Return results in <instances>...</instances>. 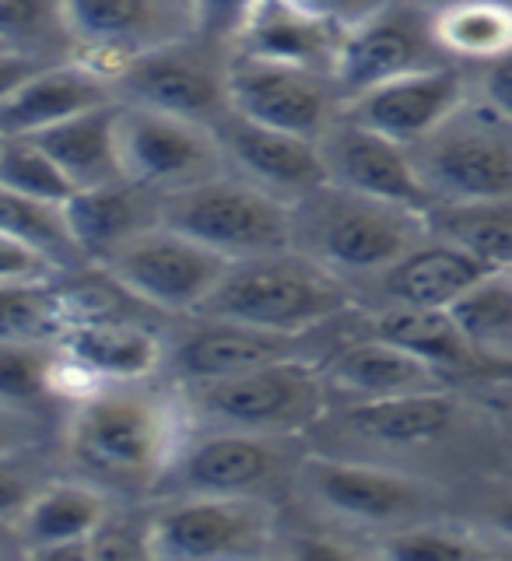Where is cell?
<instances>
[{
    "label": "cell",
    "instance_id": "cell-27",
    "mask_svg": "<svg viewBox=\"0 0 512 561\" xmlns=\"http://www.w3.org/2000/svg\"><path fill=\"white\" fill-rule=\"evenodd\" d=\"M32 140L64 172L70 190H92L123 180L116 145V99L53 123V127L32 134Z\"/></svg>",
    "mask_w": 512,
    "mask_h": 561
},
{
    "label": "cell",
    "instance_id": "cell-19",
    "mask_svg": "<svg viewBox=\"0 0 512 561\" xmlns=\"http://www.w3.org/2000/svg\"><path fill=\"white\" fill-rule=\"evenodd\" d=\"M316 151H320L323 180L333 186L411 207L421 210V215L432 204L411 165L408 148L362 127L344 113L333 116L330 127L316 137Z\"/></svg>",
    "mask_w": 512,
    "mask_h": 561
},
{
    "label": "cell",
    "instance_id": "cell-10",
    "mask_svg": "<svg viewBox=\"0 0 512 561\" xmlns=\"http://www.w3.org/2000/svg\"><path fill=\"white\" fill-rule=\"evenodd\" d=\"M408 154L432 204L512 197V116L470 95Z\"/></svg>",
    "mask_w": 512,
    "mask_h": 561
},
{
    "label": "cell",
    "instance_id": "cell-28",
    "mask_svg": "<svg viewBox=\"0 0 512 561\" xmlns=\"http://www.w3.org/2000/svg\"><path fill=\"white\" fill-rule=\"evenodd\" d=\"M509 530L460 513L400 526L373 543V558L390 561H485L509 558Z\"/></svg>",
    "mask_w": 512,
    "mask_h": 561
},
{
    "label": "cell",
    "instance_id": "cell-9",
    "mask_svg": "<svg viewBox=\"0 0 512 561\" xmlns=\"http://www.w3.org/2000/svg\"><path fill=\"white\" fill-rule=\"evenodd\" d=\"M158 221L201 242L221 260H242L292 245V210L232 172L158 197Z\"/></svg>",
    "mask_w": 512,
    "mask_h": 561
},
{
    "label": "cell",
    "instance_id": "cell-24",
    "mask_svg": "<svg viewBox=\"0 0 512 561\" xmlns=\"http://www.w3.org/2000/svg\"><path fill=\"white\" fill-rule=\"evenodd\" d=\"M113 102L110 81L78 60L43 64L0 99V137H32L67 116Z\"/></svg>",
    "mask_w": 512,
    "mask_h": 561
},
{
    "label": "cell",
    "instance_id": "cell-16",
    "mask_svg": "<svg viewBox=\"0 0 512 561\" xmlns=\"http://www.w3.org/2000/svg\"><path fill=\"white\" fill-rule=\"evenodd\" d=\"M70 60L113 81L116 70L172 39L193 32L186 0H64Z\"/></svg>",
    "mask_w": 512,
    "mask_h": 561
},
{
    "label": "cell",
    "instance_id": "cell-26",
    "mask_svg": "<svg viewBox=\"0 0 512 561\" xmlns=\"http://www.w3.org/2000/svg\"><path fill=\"white\" fill-rule=\"evenodd\" d=\"M338 43H341V32L320 22V18L298 11L288 0H263V4L246 18V25L239 28L228 53L330 75L333 57H338Z\"/></svg>",
    "mask_w": 512,
    "mask_h": 561
},
{
    "label": "cell",
    "instance_id": "cell-35",
    "mask_svg": "<svg viewBox=\"0 0 512 561\" xmlns=\"http://www.w3.org/2000/svg\"><path fill=\"white\" fill-rule=\"evenodd\" d=\"M0 190L49 207H60L75 193L32 137H0Z\"/></svg>",
    "mask_w": 512,
    "mask_h": 561
},
{
    "label": "cell",
    "instance_id": "cell-38",
    "mask_svg": "<svg viewBox=\"0 0 512 561\" xmlns=\"http://www.w3.org/2000/svg\"><path fill=\"white\" fill-rule=\"evenodd\" d=\"M60 470L57 443L53 446H32L18 453H0V523H11L29 495L39 488L49 473Z\"/></svg>",
    "mask_w": 512,
    "mask_h": 561
},
{
    "label": "cell",
    "instance_id": "cell-4",
    "mask_svg": "<svg viewBox=\"0 0 512 561\" xmlns=\"http://www.w3.org/2000/svg\"><path fill=\"white\" fill-rule=\"evenodd\" d=\"M292 250L320 263L344 288L386 267L425 236V215L320 183L292 207Z\"/></svg>",
    "mask_w": 512,
    "mask_h": 561
},
{
    "label": "cell",
    "instance_id": "cell-29",
    "mask_svg": "<svg viewBox=\"0 0 512 561\" xmlns=\"http://www.w3.org/2000/svg\"><path fill=\"white\" fill-rule=\"evenodd\" d=\"M425 228L485 263L488 271L512 267V197L429 204Z\"/></svg>",
    "mask_w": 512,
    "mask_h": 561
},
{
    "label": "cell",
    "instance_id": "cell-20",
    "mask_svg": "<svg viewBox=\"0 0 512 561\" xmlns=\"http://www.w3.org/2000/svg\"><path fill=\"white\" fill-rule=\"evenodd\" d=\"M485 271V263L425 228V236L376 274L351 285L348 295L359 309H446Z\"/></svg>",
    "mask_w": 512,
    "mask_h": 561
},
{
    "label": "cell",
    "instance_id": "cell-39",
    "mask_svg": "<svg viewBox=\"0 0 512 561\" xmlns=\"http://www.w3.org/2000/svg\"><path fill=\"white\" fill-rule=\"evenodd\" d=\"M186 4H190L193 35L228 49L239 35V28L246 25V18H250L263 0H186Z\"/></svg>",
    "mask_w": 512,
    "mask_h": 561
},
{
    "label": "cell",
    "instance_id": "cell-22",
    "mask_svg": "<svg viewBox=\"0 0 512 561\" xmlns=\"http://www.w3.org/2000/svg\"><path fill=\"white\" fill-rule=\"evenodd\" d=\"M464 99L467 70L443 64L368 88V92L348 99L341 113L383 134L386 140H397L400 148H411L421 137H429L450 113L460 110Z\"/></svg>",
    "mask_w": 512,
    "mask_h": 561
},
{
    "label": "cell",
    "instance_id": "cell-44",
    "mask_svg": "<svg viewBox=\"0 0 512 561\" xmlns=\"http://www.w3.org/2000/svg\"><path fill=\"white\" fill-rule=\"evenodd\" d=\"M0 558H22V551H18V540L11 534V523H0Z\"/></svg>",
    "mask_w": 512,
    "mask_h": 561
},
{
    "label": "cell",
    "instance_id": "cell-40",
    "mask_svg": "<svg viewBox=\"0 0 512 561\" xmlns=\"http://www.w3.org/2000/svg\"><path fill=\"white\" fill-rule=\"evenodd\" d=\"M64 274L43 250L32 242L18 239L11 232H0V285H14V280H46Z\"/></svg>",
    "mask_w": 512,
    "mask_h": 561
},
{
    "label": "cell",
    "instance_id": "cell-36",
    "mask_svg": "<svg viewBox=\"0 0 512 561\" xmlns=\"http://www.w3.org/2000/svg\"><path fill=\"white\" fill-rule=\"evenodd\" d=\"M0 232H11L18 239L32 242L35 250H43L60 271L84 267L78 250H75V242H70V236H67L60 207L35 204V201L14 197V193L0 190Z\"/></svg>",
    "mask_w": 512,
    "mask_h": 561
},
{
    "label": "cell",
    "instance_id": "cell-37",
    "mask_svg": "<svg viewBox=\"0 0 512 561\" xmlns=\"http://www.w3.org/2000/svg\"><path fill=\"white\" fill-rule=\"evenodd\" d=\"M88 558L105 561H148V499L145 502H113L110 513L88 537Z\"/></svg>",
    "mask_w": 512,
    "mask_h": 561
},
{
    "label": "cell",
    "instance_id": "cell-46",
    "mask_svg": "<svg viewBox=\"0 0 512 561\" xmlns=\"http://www.w3.org/2000/svg\"><path fill=\"white\" fill-rule=\"evenodd\" d=\"M0 53H8V49H4V46H0Z\"/></svg>",
    "mask_w": 512,
    "mask_h": 561
},
{
    "label": "cell",
    "instance_id": "cell-42",
    "mask_svg": "<svg viewBox=\"0 0 512 561\" xmlns=\"http://www.w3.org/2000/svg\"><path fill=\"white\" fill-rule=\"evenodd\" d=\"M298 11H306L312 18H320V22L333 25L338 32H348L355 28L359 22H365L368 14H376L386 0H288Z\"/></svg>",
    "mask_w": 512,
    "mask_h": 561
},
{
    "label": "cell",
    "instance_id": "cell-7",
    "mask_svg": "<svg viewBox=\"0 0 512 561\" xmlns=\"http://www.w3.org/2000/svg\"><path fill=\"white\" fill-rule=\"evenodd\" d=\"M306 453V438L250 435L221 428H193L172 463L158 478L151 499L162 495H218L268 499L285 505L292 473Z\"/></svg>",
    "mask_w": 512,
    "mask_h": 561
},
{
    "label": "cell",
    "instance_id": "cell-17",
    "mask_svg": "<svg viewBox=\"0 0 512 561\" xmlns=\"http://www.w3.org/2000/svg\"><path fill=\"white\" fill-rule=\"evenodd\" d=\"M225 95L232 113L303 140H316L341 113L330 75L236 53H228Z\"/></svg>",
    "mask_w": 512,
    "mask_h": 561
},
{
    "label": "cell",
    "instance_id": "cell-34",
    "mask_svg": "<svg viewBox=\"0 0 512 561\" xmlns=\"http://www.w3.org/2000/svg\"><path fill=\"white\" fill-rule=\"evenodd\" d=\"M57 277L0 285V341L4 344L57 341V333L64 330V316H67Z\"/></svg>",
    "mask_w": 512,
    "mask_h": 561
},
{
    "label": "cell",
    "instance_id": "cell-12",
    "mask_svg": "<svg viewBox=\"0 0 512 561\" xmlns=\"http://www.w3.org/2000/svg\"><path fill=\"white\" fill-rule=\"evenodd\" d=\"M225 263L228 260L204 250L190 236L155 221L137 236L123 239L95 267H102L120 288H127L137 302H145L158 316L183 320L201 309L211 288L218 285Z\"/></svg>",
    "mask_w": 512,
    "mask_h": 561
},
{
    "label": "cell",
    "instance_id": "cell-6",
    "mask_svg": "<svg viewBox=\"0 0 512 561\" xmlns=\"http://www.w3.org/2000/svg\"><path fill=\"white\" fill-rule=\"evenodd\" d=\"M193 428L306 438L330 393L312 358H285L207 382H175Z\"/></svg>",
    "mask_w": 512,
    "mask_h": 561
},
{
    "label": "cell",
    "instance_id": "cell-18",
    "mask_svg": "<svg viewBox=\"0 0 512 561\" xmlns=\"http://www.w3.org/2000/svg\"><path fill=\"white\" fill-rule=\"evenodd\" d=\"M316 365H320V376L327 382L330 403H362L429 390H456L432 365L408 355V351L390 341L365 333L355 320V306H351V320L344 333L330 344V351Z\"/></svg>",
    "mask_w": 512,
    "mask_h": 561
},
{
    "label": "cell",
    "instance_id": "cell-15",
    "mask_svg": "<svg viewBox=\"0 0 512 561\" xmlns=\"http://www.w3.org/2000/svg\"><path fill=\"white\" fill-rule=\"evenodd\" d=\"M443 64L450 60L435 43L432 14L408 4V0H386L376 14H368L355 28L341 32L330 81L344 105L348 99H355L383 81Z\"/></svg>",
    "mask_w": 512,
    "mask_h": 561
},
{
    "label": "cell",
    "instance_id": "cell-31",
    "mask_svg": "<svg viewBox=\"0 0 512 561\" xmlns=\"http://www.w3.org/2000/svg\"><path fill=\"white\" fill-rule=\"evenodd\" d=\"M439 49L456 67L499 60L512 46V14L505 0H456L432 14Z\"/></svg>",
    "mask_w": 512,
    "mask_h": 561
},
{
    "label": "cell",
    "instance_id": "cell-8",
    "mask_svg": "<svg viewBox=\"0 0 512 561\" xmlns=\"http://www.w3.org/2000/svg\"><path fill=\"white\" fill-rule=\"evenodd\" d=\"M285 505L268 499L162 495L148 499V551L158 561L277 558Z\"/></svg>",
    "mask_w": 512,
    "mask_h": 561
},
{
    "label": "cell",
    "instance_id": "cell-14",
    "mask_svg": "<svg viewBox=\"0 0 512 561\" xmlns=\"http://www.w3.org/2000/svg\"><path fill=\"white\" fill-rule=\"evenodd\" d=\"M116 145L123 180L155 197L225 172L211 127L148 105L116 102Z\"/></svg>",
    "mask_w": 512,
    "mask_h": 561
},
{
    "label": "cell",
    "instance_id": "cell-43",
    "mask_svg": "<svg viewBox=\"0 0 512 561\" xmlns=\"http://www.w3.org/2000/svg\"><path fill=\"white\" fill-rule=\"evenodd\" d=\"M35 67H43V64H35V60H25V57H18V53H0V99L11 95L18 84H22Z\"/></svg>",
    "mask_w": 512,
    "mask_h": 561
},
{
    "label": "cell",
    "instance_id": "cell-2",
    "mask_svg": "<svg viewBox=\"0 0 512 561\" xmlns=\"http://www.w3.org/2000/svg\"><path fill=\"white\" fill-rule=\"evenodd\" d=\"M190 432L183 393L169 376L95 382L64 403L57 460L116 502H145Z\"/></svg>",
    "mask_w": 512,
    "mask_h": 561
},
{
    "label": "cell",
    "instance_id": "cell-45",
    "mask_svg": "<svg viewBox=\"0 0 512 561\" xmlns=\"http://www.w3.org/2000/svg\"><path fill=\"white\" fill-rule=\"evenodd\" d=\"M408 4H414V8H421V11L435 14V11H443V8L456 4V0H408Z\"/></svg>",
    "mask_w": 512,
    "mask_h": 561
},
{
    "label": "cell",
    "instance_id": "cell-23",
    "mask_svg": "<svg viewBox=\"0 0 512 561\" xmlns=\"http://www.w3.org/2000/svg\"><path fill=\"white\" fill-rule=\"evenodd\" d=\"M113 502L84 478L67 470L49 473L11 519L18 551L22 558H88V537Z\"/></svg>",
    "mask_w": 512,
    "mask_h": 561
},
{
    "label": "cell",
    "instance_id": "cell-41",
    "mask_svg": "<svg viewBox=\"0 0 512 561\" xmlns=\"http://www.w3.org/2000/svg\"><path fill=\"white\" fill-rule=\"evenodd\" d=\"M57 443V421L0 408V453H18L32 446H53Z\"/></svg>",
    "mask_w": 512,
    "mask_h": 561
},
{
    "label": "cell",
    "instance_id": "cell-13",
    "mask_svg": "<svg viewBox=\"0 0 512 561\" xmlns=\"http://www.w3.org/2000/svg\"><path fill=\"white\" fill-rule=\"evenodd\" d=\"M225 67L228 49L190 32L183 39H172L127 60L113 75L110 88L116 102L148 105V110L215 127L228 113Z\"/></svg>",
    "mask_w": 512,
    "mask_h": 561
},
{
    "label": "cell",
    "instance_id": "cell-21",
    "mask_svg": "<svg viewBox=\"0 0 512 561\" xmlns=\"http://www.w3.org/2000/svg\"><path fill=\"white\" fill-rule=\"evenodd\" d=\"M211 134L218 140L225 172H232L250 186L285 201L288 207L312 186L327 183L316 140H303L285 130L263 127V123H253L232 110L211 127Z\"/></svg>",
    "mask_w": 512,
    "mask_h": 561
},
{
    "label": "cell",
    "instance_id": "cell-11",
    "mask_svg": "<svg viewBox=\"0 0 512 561\" xmlns=\"http://www.w3.org/2000/svg\"><path fill=\"white\" fill-rule=\"evenodd\" d=\"M351 320V309L320 330L292 337V333H271L257 327H242L232 320H211V316H183L166 330V358L162 376L172 382H207L221 376H236L246 368H260L285 358H312L320 362L330 344L341 337Z\"/></svg>",
    "mask_w": 512,
    "mask_h": 561
},
{
    "label": "cell",
    "instance_id": "cell-32",
    "mask_svg": "<svg viewBox=\"0 0 512 561\" xmlns=\"http://www.w3.org/2000/svg\"><path fill=\"white\" fill-rule=\"evenodd\" d=\"M67 397L57 347L0 341V408L39 414L60 425Z\"/></svg>",
    "mask_w": 512,
    "mask_h": 561
},
{
    "label": "cell",
    "instance_id": "cell-30",
    "mask_svg": "<svg viewBox=\"0 0 512 561\" xmlns=\"http://www.w3.org/2000/svg\"><path fill=\"white\" fill-rule=\"evenodd\" d=\"M446 316L474 355L491 365H512V267L474 277L446 306Z\"/></svg>",
    "mask_w": 512,
    "mask_h": 561
},
{
    "label": "cell",
    "instance_id": "cell-5",
    "mask_svg": "<svg viewBox=\"0 0 512 561\" xmlns=\"http://www.w3.org/2000/svg\"><path fill=\"white\" fill-rule=\"evenodd\" d=\"M348 309L351 295L341 280L285 245V250L228 260L218 285L193 316L303 337Z\"/></svg>",
    "mask_w": 512,
    "mask_h": 561
},
{
    "label": "cell",
    "instance_id": "cell-1",
    "mask_svg": "<svg viewBox=\"0 0 512 561\" xmlns=\"http://www.w3.org/2000/svg\"><path fill=\"white\" fill-rule=\"evenodd\" d=\"M309 449L418 473L509 513V403L470 390L330 403Z\"/></svg>",
    "mask_w": 512,
    "mask_h": 561
},
{
    "label": "cell",
    "instance_id": "cell-33",
    "mask_svg": "<svg viewBox=\"0 0 512 561\" xmlns=\"http://www.w3.org/2000/svg\"><path fill=\"white\" fill-rule=\"evenodd\" d=\"M0 46L35 64L70 60L64 0H0Z\"/></svg>",
    "mask_w": 512,
    "mask_h": 561
},
{
    "label": "cell",
    "instance_id": "cell-25",
    "mask_svg": "<svg viewBox=\"0 0 512 561\" xmlns=\"http://www.w3.org/2000/svg\"><path fill=\"white\" fill-rule=\"evenodd\" d=\"M60 215L81 263H99L123 239L158 221V197L130 180H116L92 190H75L60 204Z\"/></svg>",
    "mask_w": 512,
    "mask_h": 561
},
{
    "label": "cell",
    "instance_id": "cell-3",
    "mask_svg": "<svg viewBox=\"0 0 512 561\" xmlns=\"http://www.w3.org/2000/svg\"><path fill=\"white\" fill-rule=\"evenodd\" d=\"M460 499V491L418 473L306 446L292 473L285 513L351 537L373 558V543L400 526L450 513L467 516L464 508H456Z\"/></svg>",
    "mask_w": 512,
    "mask_h": 561
}]
</instances>
